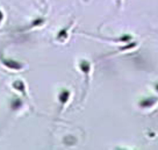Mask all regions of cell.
Segmentation results:
<instances>
[{
    "instance_id": "cell-1",
    "label": "cell",
    "mask_w": 158,
    "mask_h": 150,
    "mask_svg": "<svg viewBox=\"0 0 158 150\" xmlns=\"http://www.w3.org/2000/svg\"><path fill=\"white\" fill-rule=\"evenodd\" d=\"M78 68L79 70L81 71V73L84 75L85 77V93L87 92L89 86V81H91V72H92V63L87 60H79L78 62Z\"/></svg>"
},
{
    "instance_id": "cell-2",
    "label": "cell",
    "mask_w": 158,
    "mask_h": 150,
    "mask_svg": "<svg viewBox=\"0 0 158 150\" xmlns=\"http://www.w3.org/2000/svg\"><path fill=\"white\" fill-rule=\"evenodd\" d=\"M0 62L1 64L5 66L6 69H8L10 71H21L26 68L25 63L19 62L13 58H8V57H4V56H0Z\"/></svg>"
},
{
    "instance_id": "cell-3",
    "label": "cell",
    "mask_w": 158,
    "mask_h": 150,
    "mask_svg": "<svg viewBox=\"0 0 158 150\" xmlns=\"http://www.w3.org/2000/svg\"><path fill=\"white\" fill-rule=\"evenodd\" d=\"M71 95H72V93H71V91L69 89H62L58 92L57 99H58V102L60 104V113L63 112L65 106L69 104L70 99H71Z\"/></svg>"
},
{
    "instance_id": "cell-4",
    "label": "cell",
    "mask_w": 158,
    "mask_h": 150,
    "mask_svg": "<svg viewBox=\"0 0 158 150\" xmlns=\"http://www.w3.org/2000/svg\"><path fill=\"white\" fill-rule=\"evenodd\" d=\"M158 104V97H147L139 100L138 107L141 110H151Z\"/></svg>"
},
{
    "instance_id": "cell-5",
    "label": "cell",
    "mask_w": 158,
    "mask_h": 150,
    "mask_svg": "<svg viewBox=\"0 0 158 150\" xmlns=\"http://www.w3.org/2000/svg\"><path fill=\"white\" fill-rule=\"evenodd\" d=\"M73 23H74V21H71L69 25L63 27L62 29L59 30L58 33H57V35H56V40L58 41V42H60V43L66 42V40L69 39V31H70V29H71V27L73 26Z\"/></svg>"
},
{
    "instance_id": "cell-6",
    "label": "cell",
    "mask_w": 158,
    "mask_h": 150,
    "mask_svg": "<svg viewBox=\"0 0 158 150\" xmlns=\"http://www.w3.org/2000/svg\"><path fill=\"white\" fill-rule=\"evenodd\" d=\"M12 89L15 90L16 92L21 93V95H23L25 98L28 99V94H27V85L23 80L21 79H16L12 83Z\"/></svg>"
},
{
    "instance_id": "cell-7",
    "label": "cell",
    "mask_w": 158,
    "mask_h": 150,
    "mask_svg": "<svg viewBox=\"0 0 158 150\" xmlns=\"http://www.w3.org/2000/svg\"><path fill=\"white\" fill-rule=\"evenodd\" d=\"M138 45L137 42H128V43H126L123 47H121V48H118L116 51H114L112 54H108V55H115V54H118V52H126V51H129V50H133L135 49L136 47Z\"/></svg>"
},
{
    "instance_id": "cell-8",
    "label": "cell",
    "mask_w": 158,
    "mask_h": 150,
    "mask_svg": "<svg viewBox=\"0 0 158 150\" xmlns=\"http://www.w3.org/2000/svg\"><path fill=\"white\" fill-rule=\"evenodd\" d=\"M23 107H25V104H23L22 99H20V98H15L10 101V108L13 110H20Z\"/></svg>"
},
{
    "instance_id": "cell-9",
    "label": "cell",
    "mask_w": 158,
    "mask_h": 150,
    "mask_svg": "<svg viewBox=\"0 0 158 150\" xmlns=\"http://www.w3.org/2000/svg\"><path fill=\"white\" fill-rule=\"evenodd\" d=\"M45 23V19L44 18H42V16H40V18H36L35 20L31 21V23H30L26 29H33V28H37V27H41V26H43Z\"/></svg>"
},
{
    "instance_id": "cell-10",
    "label": "cell",
    "mask_w": 158,
    "mask_h": 150,
    "mask_svg": "<svg viewBox=\"0 0 158 150\" xmlns=\"http://www.w3.org/2000/svg\"><path fill=\"white\" fill-rule=\"evenodd\" d=\"M4 16H5V15H4V12L0 10V23H1L2 20H4Z\"/></svg>"
},
{
    "instance_id": "cell-11",
    "label": "cell",
    "mask_w": 158,
    "mask_h": 150,
    "mask_svg": "<svg viewBox=\"0 0 158 150\" xmlns=\"http://www.w3.org/2000/svg\"><path fill=\"white\" fill-rule=\"evenodd\" d=\"M153 90L156 91V92H157L158 93V81H156V83H153Z\"/></svg>"
},
{
    "instance_id": "cell-12",
    "label": "cell",
    "mask_w": 158,
    "mask_h": 150,
    "mask_svg": "<svg viewBox=\"0 0 158 150\" xmlns=\"http://www.w3.org/2000/svg\"><path fill=\"white\" fill-rule=\"evenodd\" d=\"M118 4H120V2H121V1H122V0H118Z\"/></svg>"
}]
</instances>
